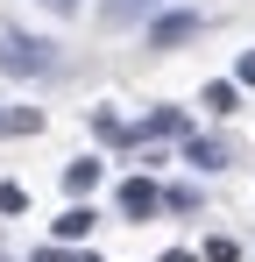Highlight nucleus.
I'll use <instances>...</instances> for the list:
<instances>
[{"label":"nucleus","instance_id":"f257e3e1","mask_svg":"<svg viewBox=\"0 0 255 262\" xmlns=\"http://www.w3.org/2000/svg\"><path fill=\"white\" fill-rule=\"evenodd\" d=\"M57 57H50V43H36V36H0V71H14V78H42Z\"/></svg>","mask_w":255,"mask_h":262},{"label":"nucleus","instance_id":"f03ea898","mask_svg":"<svg viewBox=\"0 0 255 262\" xmlns=\"http://www.w3.org/2000/svg\"><path fill=\"white\" fill-rule=\"evenodd\" d=\"M199 29H206V21H199L192 7H177V14H156V21H149V50H177V43H192Z\"/></svg>","mask_w":255,"mask_h":262},{"label":"nucleus","instance_id":"7ed1b4c3","mask_svg":"<svg viewBox=\"0 0 255 262\" xmlns=\"http://www.w3.org/2000/svg\"><path fill=\"white\" fill-rule=\"evenodd\" d=\"M163 0H99V29H128V21H156Z\"/></svg>","mask_w":255,"mask_h":262},{"label":"nucleus","instance_id":"20e7f679","mask_svg":"<svg viewBox=\"0 0 255 262\" xmlns=\"http://www.w3.org/2000/svg\"><path fill=\"white\" fill-rule=\"evenodd\" d=\"M156 206H163V191H156L149 177H128V184H121V213H128V220H149Z\"/></svg>","mask_w":255,"mask_h":262},{"label":"nucleus","instance_id":"39448f33","mask_svg":"<svg viewBox=\"0 0 255 262\" xmlns=\"http://www.w3.org/2000/svg\"><path fill=\"white\" fill-rule=\"evenodd\" d=\"M184 156H192V170H220V163H227V149L206 142V135H184Z\"/></svg>","mask_w":255,"mask_h":262},{"label":"nucleus","instance_id":"423d86ee","mask_svg":"<svg viewBox=\"0 0 255 262\" xmlns=\"http://www.w3.org/2000/svg\"><path fill=\"white\" fill-rule=\"evenodd\" d=\"M234 99H241L234 78H206V92H199V106H213V114H234Z\"/></svg>","mask_w":255,"mask_h":262},{"label":"nucleus","instance_id":"0eeeda50","mask_svg":"<svg viewBox=\"0 0 255 262\" xmlns=\"http://www.w3.org/2000/svg\"><path fill=\"white\" fill-rule=\"evenodd\" d=\"M36 128H42L36 106H0V135H36Z\"/></svg>","mask_w":255,"mask_h":262},{"label":"nucleus","instance_id":"6e6552de","mask_svg":"<svg viewBox=\"0 0 255 262\" xmlns=\"http://www.w3.org/2000/svg\"><path fill=\"white\" fill-rule=\"evenodd\" d=\"M92 220H99L92 206H71V213L57 220V241H85V234H92Z\"/></svg>","mask_w":255,"mask_h":262},{"label":"nucleus","instance_id":"1a4fd4ad","mask_svg":"<svg viewBox=\"0 0 255 262\" xmlns=\"http://www.w3.org/2000/svg\"><path fill=\"white\" fill-rule=\"evenodd\" d=\"M64 184H71V191H92V184H99V163H92V156H78V163L64 170Z\"/></svg>","mask_w":255,"mask_h":262},{"label":"nucleus","instance_id":"9d476101","mask_svg":"<svg viewBox=\"0 0 255 262\" xmlns=\"http://www.w3.org/2000/svg\"><path fill=\"white\" fill-rule=\"evenodd\" d=\"M142 135H184V114H170V106H163V114L142 121Z\"/></svg>","mask_w":255,"mask_h":262},{"label":"nucleus","instance_id":"9b49d317","mask_svg":"<svg viewBox=\"0 0 255 262\" xmlns=\"http://www.w3.org/2000/svg\"><path fill=\"white\" fill-rule=\"evenodd\" d=\"M22 206H29V191L22 184H0V213H22Z\"/></svg>","mask_w":255,"mask_h":262},{"label":"nucleus","instance_id":"f8f14e48","mask_svg":"<svg viewBox=\"0 0 255 262\" xmlns=\"http://www.w3.org/2000/svg\"><path fill=\"white\" fill-rule=\"evenodd\" d=\"M234 85H255V50L241 57V71H234Z\"/></svg>","mask_w":255,"mask_h":262},{"label":"nucleus","instance_id":"ddd939ff","mask_svg":"<svg viewBox=\"0 0 255 262\" xmlns=\"http://www.w3.org/2000/svg\"><path fill=\"white\" fill-rule=\"evenodd\" d=\"M42 7H50V14H78V0H42Z\"/></svg>","mask_w":255,"mask_h":262},{"label":"nucleus","instance_id":"4468645a","mask_svg":"<svg viewBox=\"0 0 255 262\" xmlns=\"http://www.w3.org/2000/svg\"><path fill=\"white\" fill-rule=\"evenodd\" d=\"M36 262H71V255H64V248H42V255H36Z\"/></svg>","mask_w":255,"mask_h":262},{"label":"nucleus","instance_id":"2eb2a0df","mask_svg":"<svg viewBox=\"0 0 255 262\" xmlns=\"http://www.w3.org/2000/svg\"><path fill=\"white\" fill-rule=\"evenodd\" d=\"M163 262H199V255H184V248H170V255H163Z\"/></svg>","mask_w":255,"mask_h":262},{"label":"nucleus","instance_id":"dca6fc26","mask_svg":"<svg viewBox=\"0 0 255 262\" xmlns=\"http://www.w3.org/2000/svg\"><path fill=\"white\" fill-rule=\"evenodd\" d=\"M78 262H99V255H78Z\"/></svg>","mask_w":255,"mask_h":262},{"label":"nucleus","instance_id":"f3484780","mask_svg":"<svg viewBox=\"0 0 255 262\" xmlns=\"http://www.w3.org/2000/svg\"><path fill=\"white\" fill-rule=\"evenodd\" d=\"M0 262H7V255H0Z\"/></svg>","mask_w":255,"mask_h":262}]
</instances>
